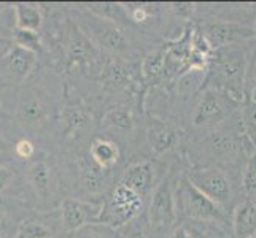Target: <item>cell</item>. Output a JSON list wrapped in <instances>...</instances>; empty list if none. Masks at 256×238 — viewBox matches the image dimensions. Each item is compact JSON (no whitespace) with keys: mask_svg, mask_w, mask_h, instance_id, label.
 I'll return each mask as SVG.
<instances>
[{"mask_svg":"<svg viewBox=\"0 0 256 238\" xmlns=\"http://www.w3.org/2000/svg\"><path fill=\"white\" fill-rule=\"evenodd\" d=\"M210 70L207 83L212 89H218L229 94L240 102L245 99V73L246 57L239 45H228L212 51L207 60Z\"/></svg>","mask_w":256,"mask_h":238,"instance_id":"1","label":"cell"},{"mask_svg":"<svg viewBox=\"0 0 256 238\" xmlns=\"http://www.w3.org/2000/svg\"><path fill=\"white\" fill-rule=\"evenodd\" d=\"M239 105L240 102L232 99L229 94L208 87L196 105L192 122L198 127H214L231 116Z\"/></svg>","mask_w":256,"mask_h":238,"instance_id":"2","label":"cell"},{"mask_svg":"<svg viewBox=\"0 0 256 238\" xmlns=\"http://www.w3.org/2000/svg\"><path fill=\"white\" fill-rule=\"evenodd\" d=\"M144 207L142 197L126 188L124 184H118L114 188L110 200L102 207L100 216L97 221L112 227H120L134 219Z\"/></svg>","mask_w":256,"mask_h":238,"instance_id":"3","label":"cell"},{"mask_svg":"<svg viewBox=\"0 0 256 238\" xmlns=\"http://www.w3.org/2000/svg\"><path fill=\"white\" fill-rule=\"evenodd\" d=\"M176 208L191 219L198 221H223V208L216 205L214 200L204 196L199 189H196L188 180H183L176 191Z\"/></svg>","mask_w":256,"mask_h":238,"instance_id":"4","label":"cell"},{"mask_svg":"<svg viewBox=\"0 0 256 238\" xmlns=\"http://www.w3.org/2000/svg\"><path fill=\"white\" fill-rule=\"evenodd\" d=\"M194 188L204 196L214 200L216 205L223 207L231 200V183L228 176L218 169H198L191 170L186 178Z\"/></svg>","mask_w":256,"mask_h":238,"instance_id":"5","label":"cell"},{"mask_svg":"<svg viewBox=\"0 0 256 238\" xmlns=\"http://www.w3.org/2000/svg\"><path fill=\"white\" fill-rule=\"evenodd\" d=\"M176 219V200L170 178L158 184L150 204V223L153 229H167Z\"/></svg>","mask_w":256,"mask_h":238,"instance_id":"6","label":"cell"},{"mask_svg":"<svg viewBox=\"0 0 256 238\" xmlns=\"http://www.w3.org/2000/svg\"><path fill=\"white\" fill-rule=\"evenodd\" d=\"M102 205L88 204L80 200H64L62 204V224L68 232H78L86 227L88 221H97L100 216Z\"/></svg>","mask_w":256,"mask_h":238,"instance_id":"7","label":"cell"},{"mask_svg":"<svg viewBox=\"0 0 256 238\" xmlns=\"http://www.w3.org/2000/svg\"><path fill=\"white\" fill-rule=\"evenodd\" d=\"M94 40L99 45L112 52H120L128 48V38L116 24L108 21L107 17H96L90 25Z\"/></svg>","mask_w":256,"mask_h":238,"instance_id":"8","label":"cell"},{"mask_svg":"<svg viewBox=\"0 0 256 238\" xmlns=\"http://www.w3.org/2000/svg\"><path fill=\"white\" fill-rule=\"evenodd\" d=\"M210 45L212 51L223 48L228 45H234L237 38H245V37H252L253 32L240 27V25H236L232 22H216V24H210L206 27V30L202 32Z\"/></svg>","mask_w":256,"mask_h":238,"instance_id":"9","label":"cell"},{"mask_svg":"<svg viewBox=\"0 0 256 238\" xmlns=\"http://www.w3.org/2000/svg\"><path fill=\"white\" fill-rule=\"evenodd\" d=\"M35 62H37V54L35 52L16 45L2 56V65L5 72L13 79H18V81H22L30 73Z\"/></svg>","mask_w":256,"mask_h":238,"instance_id":"10","label":"cell"},{"mask_svg":"<svg viewBox=\"0 0 256 238\" xmlns=\"http://www.w3.org/2000/svg\"><path fill=\"white\" fill-rule=\"evenodd\" d=\"M146 137L150 146L156 153V154H162L170 151L172 148L176 146L180 140V135L176 129H174L172 126L166 124V122L160 121V119H153L150 122V126L146 129Z\"/></svg>","mask_w":256,"mask_h":238,"instance_id":"11","label":"cell"},{"mask_svg":"<svg viewBox=\"0 0 256 238\" xmlns=\"http://www.w3.org/2000/svg\"><path fill=\"white\" fill-rule=\"evenodd\" d=\"M18 118L26 126H38L46 118V105L35 91H26L18 103Z\"/></svg>","mask_w":256,"mask_h":238,"instance_id":"12","label":"cell"},{"mask_svg":"<svg viewBox=\"0 0 256 238\" xmlns=\"http://www.w3.org/2000/svg\"><path fill=\"white\" fill-rule=\"evenodd\" d=\"M153 165L150 162L132 164L122 176L121 184L138 194L140 197H145L152 192L153 188Z\"/></svg>","mask_w":256,"mask_h":238,"instance_id":"13","label":"cell"},{"mask_svg":"<svg viewBox=\"0 0 256 238\" xmlns=\"http://www.w3.org/2000/svg\"><path fill=\"white\" fill-rule=\"evenodd\" d=\"M232 227L236 238H252L256 235V200L246 199L236 207Z\"/></svg>","mask_w":256,"mask_h":238,"instance_id":"14","label":"cell"},{"mask_svg":"<svg viewBox=\"0 0 256 238\" xmlns=\"http://www.w3.org/2000/svg\"><path fill=\"white\" fill-rule=\"evenodd\" d=\"M80 175H82V183L86 191L91 194H99L108 183V173L105 169L97 165L91 157L84 159L80 164Z\"/></svg>","mask_w":256,"mask_h":238,"instance_id":"15","label":"cell"},{"mask_svg":"<svg viewBox=\"0 0 256 238\" xmlns=\"http://www.w3.org/2000/svg\"><path fill=\"white\" fill-rule=\"evenodd\" d=\"M90 157L99 167L108 170L110 167L116 164L118 157H120V151H118V146L113 142H110V140L97 138L90 148Z\"/></svg>","mask_w":256,"mask_h":238,"instance_id":"16","label":"cell"},{"mask_svg":"<svg viewBox=\"0 0 256 238\" xmlns=\"http://www.w3.org/2000/svg\"><path fill=\"white\" fill-rule=\"evenodd\" d=\"M142 75L144 79L150 84H158L164 81L166 76V64H164V51H154L144 59L142 62Z\"/></svg>","mask_w":256,"mask_h":238,"instance_id":"17","label":"cell"},{"mask_svg":"<svg viewBox=\"0 0 256 238\" xmlns=\"http://www.w3.org/2000/svg\"><path fill=\"white\" fill-rule=\"evenodd\" d=\"M13 10H14V16H16V29L38 32V29L42 27L43 16L37 6L18 3V5H14Z\"/></svg>","mask_w":256,"mask_h":238,"instance_id":"18","label":"cell"},{"mask_svg":"<svg viewBox=\"0 0 256 238\" xmlns=\"http://www.w3.org/2000/svg\"><path fill=\"white\" fill-rule=\"evenodd\" d=\"M28 175H29V181L32 183V186L37 191L38 196L46 197L51 189V178H52L51 167L43 161L34 162L29 165Z\"/></svg>","mask_w":256,"mask_h":238,"instance_id":"19","label":"cell"},{"mask_svg":"<svg viewBox=\"0 0 256 238\" xmlns=\"http://www.w3.org/2000/svg\"><path fill=\"white\" fill-rule=\"evenodd\" d=\"M104 126L113 130L126 132L132 127V116L124 108H113L104 116Z\"/></svg>","mask_w":256,"mask_h":238,"instance_id":"20","label":"cell"},{"mask_svg":"<svg viewBox=\"0 0 256 238\" xmlns=\"http://www.w3.org/2000/svg\"><path fill=\"white\" fill-rule=\"evenodd\" d=\"M12 238H51V232L37 221H24L16 229Z\"/></svg>","mask_w":256,"mask_h":238,"instance_id":"21","label":"cell"},{"mask_svg":"<svg viewBox=\"0 0 256 238\" xmlns=\"http://www.w3.org/2000/svg\"><path fill=\"white\" fill-rule=\"evenodd\" d=\"M245 95H246V100L256 102V46L253 48L250 57L246 59Z\"/></svg>","mask_w":256,"mask_h":238,"instance_id":"22","label":"cell"},{"mask_svg":"<svg viewBox=\"0 0 256 238\" xmlns=\"http://www.w3.org/2000/svg\"><path fill=\"white\" fill-rule=\"evenodd\" d=\"M242 124L246 137L256 146V102L245 100L244 113H242Z\"/></svg>","mask_w":256,"mask_h":238,"instance_id":"23","label":"cell"},{"mask_svg":"<svg viewBox=\"0 0 256 238\" xmlns=\"http://www.w3.org/2000/svg\"><path fill=\"white\" fill-rule=\"evenodd\" d=\"M13 38L16 41V46H21L28 51H32L37 54V51L40 49V38L37 32H30V30H21L16 29L13 30Z\"/></svg>","mask_w":256,"mask_h":238,"instance_id":"24","label":"cell"},{"mask_svg":"<svg viewBox=\"0 0 256 238\" xmlns=\"http://www.w3.org/2000/svg\"><path fill=\"white\" fill-rule=\"evenodd\" d=\"M88 52H90V49H88V40L83 37H75L72 43H70V60H74L76 64H83L88 60Z\"/></svg>","mask_w":256,"mask_h":238,"instance_id":"25","label":"cell"},{"mask_svg":"<svg viewBox=\"0 0 256 238\" xmlns=\"http://www.w3.org/2000/svg\"><path fill=\"white\" fill-rule=\"evenodd\" d=\"M66 124L68 130H78L88 124V114L82 108L70 107L66 111Z\"/></svg>","mask_w":256,"mask_h":238,"instance_id":"26","label":"cell"},{"mask_svg":"<svg viewBox=\"0 0 256 238\" xmlns=\"http://www.w3.org/2000/svg\"><path fill=\"white\" fill-rule=\"evenodd\" d=\"M244 189L246 194H254L256 192V146H254V154L246 164V169L244 173Z\"/></svg>","mask_w":256,"mask_h":238,"instance_id":"27","label":"cell"},{"mask_svg":"<svg viewBox=\"0 0 256 238\" xmlns=\"http://www.w3.org/2000/svg\"><path fill=\"white\" fill-rule=\"evenodd\" d=\"M14 153L18 157H21V159H30L35 153L34 143L29 142V140H20L14 146Z\"/></svg>","mask_w":256,"mask_h":238,"instance_id":"28","label":"cell"},{"mask_svg":"<svg viewBox=\"0 0 256 238\" xmlns=\"http://www.w3.org/2000/svg\"><path fill=\"white\" fill-rule=\"evenodd\" d=\"M12 229H13V221L5 211H0V238H8L12 237Z\"/></svg>","mask_w":256,"mask_h":238,"instance_id":"29","label":"cell"},{"mask_svg":"<svg viewBox=\"0 0 256 238\" xmlns=\"http://www.w3.org/2000/svg\"><path fill=\"white\" fill-rule=\"evenodd\" d=\"M130 19H134L136 22H144L148 19V11L144 6H136L130 10Z\"/></svg>","mask_w":256,"mask_h":238,"instance_id":"30","label":"cell"},{"mask_svg":"<svg viewBox=\"0 0 256 238\" xmlns=\"http://www.w3.org/2000/svg\"><path fill=\"white\" fill-rule=\"evenodd\" d=\"M12 181V172L0 165V192H4Z\"/></svg>","mask_w":256,"mask_h":238,"instance_id":"31","label":"cell"},{"mask_svg":"<svg viewBox=\"0 0 256 238\" xmlns=\"http://www.w3.org/2000/svg\"><path fill=\"white\" fill-rule=\"evenodd\" d=\"M74 238H104V237L100 234H97L96 231H92V229L83 227L78 232H75V237Z\"/></svg>","mask_w":256,"mask_h":238,"instance_id":"32","label":"cell"},{"mask_svg":"<svg viewBox=\"0 0 256 238\" xmlns=\"http://www.w3.org/2000/svg\"><path fill=\"white\" fill-rule=\"evenodd\" d=\"M170 238H192V235L186 227H176L172 232Z\"/></svg>","mask_w":256,"mask_h":238,"instance_id":"33","label":"cell"},{"mask_svg":"<svg viewBox=\"0 0 256 238\" xmlns=\"http://www.w3.org/2000/svg\"><path fill=\"white\" fill-rule=\"evenodd\" d=\"M252 238H256V235H254V237H252Z\"/></svg>","mask_w":256,"mask_h":238,"instance_id":"34","label":"cell"}]
</instances>
